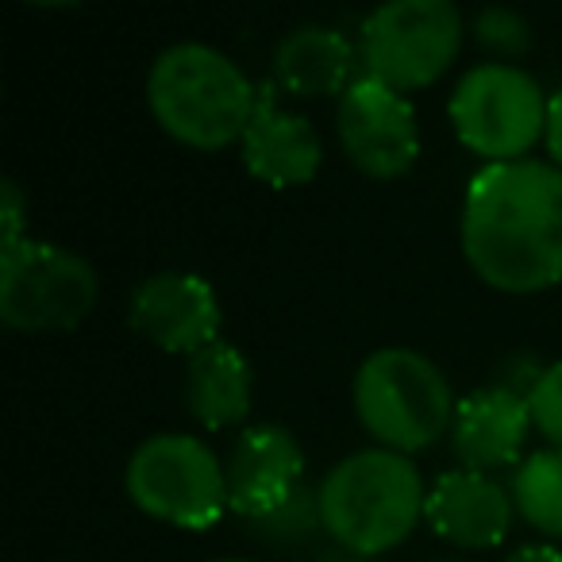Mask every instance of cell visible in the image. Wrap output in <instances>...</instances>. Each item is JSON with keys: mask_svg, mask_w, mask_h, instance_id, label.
Masks as SVG:
<instances>
[{"mask_svg": "<svg viewBox=\"0 0 562 562\" xmlns=\"http://www.w3.org/2000/svg\"><path fill=\"white\" fill-rule=\"evenodd\" d=\"M355 413L359 424L378 439V447L416 454L436 443L454 424L451 382L420 351L382 347L355 374Z\"/></svg>", "mask_w": 562, "mask_h": 562, "instance_id": "obj_4", "label": "cell"}, {"mask_svg": "<svg viewBox=\"0 0 562 562\" xmlns=\"http://www.w3.org/2000/svg\"><path fill=\"white\" fill-rule=\"evenodd\" d=\"M505 562H562V551L551 543H524V547H516Z\"/></svg>", "mask_w": 562, "mask_h": 562, "instance_id": "obj_23", "label": "cell"}, {"mask_svg": "<svg viewBox=\"0 0 562 562\" xmlns=\"http://www.w3.org/2000/svg\"><path fill=\"white\" fill-rule=\"evenodd\" d=\"M224 474L227 508L243 520H258L305 485V447L281 424H255L239 431Z\"/></svg>", "mask_w": 562, "mask_h": 562, "instance_id": "obj_11", "label": "cell"}, {"mask_svg": "<svg viewBox=\"0 0 562 562\" xmlns=\"http://www.w3.org/2000/svg\"><path fill=\"white\" fill-rule=\"evenodd\" d=\"M243 166L273 189H293L316 178L324 162L321 132L301 112L278 109L270 89H258V109L243 132Z\"/></svg>", "mask_w": 562, "mask_h": 562, "instance_id": "obj_14", "label": "cell"}, {"mask_svg": "<svg viewBox=\"0 0 562 562\" xmlns=\"http://www.w3.org/2000/svg\"><path fill=\"white\" fill-rule=\"evenodd\" d=\"M24 189L20 181L4 178L0 181V250L24 243Z\"/></svg>", "mask_w": 562, "mask_h": 562, "instance_id": "obj_21", "label": "cell"}, {"mask_svg": "<svg viewBox=\"0 0 562 562\" xmlns=\"http://www.w3.org/2000/svg\"><path fill=\"white\" fill-rule=\"evenodd\" d=\"M531 428L536 424H531L528 397L493 382L459 401L451 424V447L462 459V470L490 474V470L520 462L524 439Z\"/></svg>", "mask_w": 562, "mask_h": 562, "instance_id": "obj_12", "label": "cell"}, {"mask_svg": "<svg viewBox=\"0 0 562 562\" xmlns=\"http://www.w3.org/2000/svg\"><path fill=\"white\" fill-rule=\"evenodd\" d=\"M321 562H339V559H321Z\"/></svg>", "mask_w": 562, "mask_h": 562, "instance_id": "obj_25", "label": "cell"}, {"mask_svg": "<svg viewBox=\"0 0 562 562\" xmlns=\"http://www.w3.org/2000/svg\"><path fill=\"white\" fill-rule=\"evenodd\" d=\"M243 528H247L250 536L266 539V543H297V539L313 536L316 528H324L321 524V497H316V490L301 485L285 505H278L273 513L258 516V520H243Z\"/></svg>", "mask_w": 562, "mask_h": 562, "instance_id": "obj_18", "label": "cell"}, {"mask_svg": "<svg viewBox=\"0 0 562 562\" xmlns=\"http://www.w3.org/2000/svg\"><path fill=\"white\" fill-rule=\"evenodd\" d=\"M359 50L339 27L301 24L273 47V78L297 97H344L355 86Z\"/></svg>", "mask_w": 562, "mask_h": 562, "instance_id": "obj_15", "label": "cell"}, {"mask_svg": "<svg viewBox=\"0 0 562 562\" xmlns=\"http://www.w3.org/2000/svg\"><path fill=\"white\" fill-rule=\"evenodd\" d=\"M336 135L355 170L378 181L401 178L420 158L413 101L374 78H355V86L339 97Z\"/></svg>", "mask_w": 562, "mask_h": 562, "instance_id": "obj_9", "label": "cell"}, {"mask_svg": "<svg viewBox=\"0 0 562 562\" xmlns=\"http://www.w3.org/2000/svg\"><path fill=\"white\" fill-rule=\"evenodd\" d=\"M528 408H531L536 431H543V436L551 439V447L562 451V359L543 367L536 390L528 393Z\"/></svg>", "mask_w": 562, "mask_h": 562, "instance_id": "obj_20", "label": "cell"}, {"mask_svg": "<svg viewBox=\"0 0 562 562\" xmlns=\"http://www.w3.org/2000/svg\"><path fill=\"white\" fill-rule=\"evenodd\" d=\"M101 278L93 262L58 243L27 235L0 250V321L12 331H70L97 308Z\"/></svg>", "mask_w": 562, "mask_h": 562, "instance_id": "obj_8", "label": "cell"}, {"mask_svg": "<svg viewBox=\"0 0 562 562\" xmlns=\"http://www.w3.org/2000/svg\"><path fill=\"white\" fill-rule=\"evenodd\" d=\"M124 490L139 513L173 528L204 531L227 508V474L204 439L189 431H158L132 451Z\"/></svg>", "mask_w": 562, "mask_h": 562, "instance_id": "obj_5", "label": "cell"}, {"mask_svg": "<svg viewBox=\"0 0 562 562\" xmlns=\"http://www.w3.org/2000/svg\"><path fill=\"white\" fill-rule=\"evenodd\" d=\"M462 255L501 293L562 281V170L543 158L482 166L462 201Z\"/></svg>", "mask_w": 562, "mask_h": 562, "instance_id": "obj_1", "label": "cell"}, {"mask_svg": "<svg viewBox=\"0 0 562 562\" xmlns=\"http://www.w3.org/2000/svg\"><path fill=\"white\" fill-rule=\"evenodd\" d=\"M250 397H255V374L239 347L216 339L189 359L186 408L196 424L212 431L243 424L250 413Z\"/></svg>", "mask_w": 562, "mask_h": 562, "instance_id": "obj_16", "label": "cell"}, {"mask_svg": "<svg viewBox=\"0 0 562 562\" xmlns=\"http://www.w3.org/2000/svg\"><path fill=\"white\" fill-rule=\"evenodd\" d=\"M216 562H255V559H216Z\"/></svg>", "mask_w": 562, "mask_h": 562, "instance_id": "obj_24", "label": "cell"}, {"mask_svg": "<svg viewBox=\"0 0 562 562\" xmlns=\"http://www.w3.org/2000/svg\"><path fill=\"white\" fill-rule=\"evenodd\" d=\"M462 50V12L451 0H385L359 27L362 78L397 93L431 86Z\"/></svg>", "mask_w": 562, "mask_h": 562, "instance_id": "obj_7", "label": "cell"}, {"mask_svg": "<svg viewBox=\"0 0 562 562\" xmlns=\"http://www.w3.org/2000/svg\"><path fill=\"white\" fill-rule=\"evenodd\" d=\"M547 150H551V162L562 170V89L551 97V109H547Z\"/></svg>", "mask_w": 562, "mask_h": 562, "instance_id": "obj_22", "label": "cell"}, {"mask_svg": "<svg viewBox=\"0 0 562 562\" xmlns=\"http://www.w3.org/2000/svg\"><path fill=\"white\" fill-rule=\"evenodd\" d=\"M474 40L482 43V50H490V55L516 58V55H528L531 24L516 9H505V4H485V9L474 16Z\"/></svg>", "mask_w": 562, "mask_h": 562, "instance_id": "obj_19", "label": "cell"}, {"mask_svg": "<svg viewBox=\"0 0 562 562\" xmlns=\"http://www.w3.org/2000/svg\"><path fill=\"white\" fill-rule=\"evenodd\" d=\"M513 493L501 490L490 474L477 470H447L428 490V513L436 536L447 543L467 547V551H485L497 547L513 528Z\"/></svg>", "mask_w": 562, "mask_h": 562, "instance_id": "obj_13", "label": "cell"}, {"mask_svg": "<svg viewBox=\"0 0 562 562\" xmlns=\"http://www.w3.org/2000/svg\"><path fill=\"white\" fill-rule=\"evenodd\" d=\"M316 497L324 531L351 554L390 551L428 513L420 467L385 447H367L336 462L316 485Z\"/></svg>", "mask_w": 562, "mask_h": 562, "instance_id": "obj_3", "label": "cell"}, {"mask_svg": "<svg viewBox=\"0 0 562 562\" xmlns=\"http://www.w3.org/2000/svg\"><path fill=\"white\" fill-rule=\"evenodd\" d=\"M513 505L536 531L562 539V451L547 447L516 467L513 474Z\"/></svg>", "mask_w": 562, "mask_h": 562, "instance_id": "obj_17", "label": "cell"}, {"mask_svg": "<svg viewBox=\"0 0 562 562\" xmlns=\"http://www.w3.org/2000/svg\"><path fill=\"white\" fill-rule=\"evenodd\" d=\"M127 321L147 344L170 355L204 351L220 339V297L209 281L193 270H158L143 278L127 305Z\"/></svg>", "mask_w": 562, "mask_h": 562, "instance_id": "obj_10", "label": "cell"}, {"mask_svg": "<svg viewBox=\"0 0 562 562\" xmlns=\"http://www.w3.org/2000/svg\"><path fill=\"white\" fill-rule=\"evenodd\" d=\"M147 104L166 135L193 150H224L243 139L258 89L239 63L209 43H173L150 63Z\"/></svg>", "mask_w": 562, "mask_h": 562, "instance_id": "obj_2", "label": "cell"}, {"mask_svg": "<svg viewBox=\"0 0 562 562\" xmlns=\"http://www.w3.org/2000/svg\"><path fill=\"white\" fill-rule=\"evenodd\" d=\"M547 93L524 66L477 63L451 89V127L467 150L497 162H520L539 139H547Z\"/></svg>", "mask_w": 562, "mask_h": 562, "instance_id": "obj_6", "label": "cell"}]
</instances>
